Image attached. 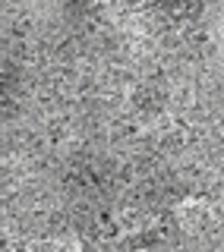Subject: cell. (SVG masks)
Wrapping results in <instances>:
<instances>
[{"label": "cell", "mask_w": 224, "mask_h": 252, "mask_svg": "<svg viewBox=\"0 0 224 252\" xmlns=\"http://www.w3.org/2000/svg\"><path fill=\"white\" fill-rule=\"evenodd\" d=\"M202 218H209V208H205V202H187L180 208V224L187 227V230H193V227L202 224Z\"/></svg>", "instance_id": "cell-1"}]
</instances>
